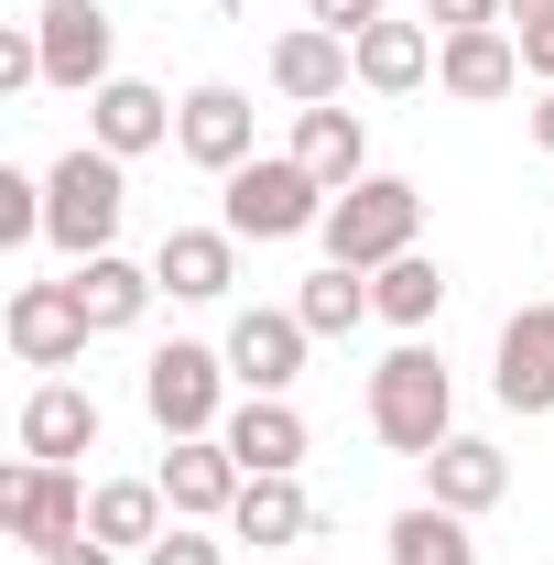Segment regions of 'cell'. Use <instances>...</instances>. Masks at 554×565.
Here are the masks:
<instances>
[{"label":"cell","mask_w":554,"mask_h":565,"mask_svg":"<svg viewBox=\"0 0 554 565\" xmlns=\"http://www.w3.org/2000/svg\"><path fill=\"white\" fill-rule=\"evenodd\" d=\"M120 217H131V163L98 152V141H76L66 163L44 174V239L66 262H98V250H120Z\"/></svg>","instance_id":"6da1fadb"},{"label":"cell","mask_w":554,"mask_h":565,"mask_svg":"<svg viewBox=\"0 0 554 565\" xmlns=\"http://www.w3.org/2000/svg\"><path fill=\"white\" fill-rule=\"evenodd\" d=\"M370 435L392 457H435L457 435V381H446V359L424 349V338H403V349L370 370Z\"/></svg>","instance_id":"7a4b0ae2"},{"label":"cell","mask_w":554,"mask_h":565,"mask_svg":"<svg viewBox=\"0 0 554 565\" xmlns=\"http://www.w3.org/2000/svg\"><path fill=\"white\" fill-rule=\"evenodd\" d=\"M327 262H348V273H381V262H403L424 239V185L414 174H359L348 196H327Z\"/></svg>","instance_id":"3957f363"},{"label":"cell","mask_w":554,"mask_h":565,"mask_svg":"<svg viewBox=\"0 0 554 565\" xmlns=\"http://www.w3.org/2000/svg\"><path fill=\"white\" fill-rule=\"evenodd\" d=\"M217 228L251 250V239H305V228H327V185L294 163V152H251L239 174H228V207Z\"/></svg>","instance_id":"277c9868"},{"label":"cell","mask_w":554,"mask_h":565,"mask_svg":"<svg viewBox=\"0 0 554 565\" xmlns=\"http://www.w3.org/2000/svg\"><path fill=\"white\" fill-rule=\"evenodd\" d=\"M141 414L163 424V446H174V435H217V424H228V349H207V338L152 349L141 359Z\"/></svg>","instance_id":"5b68a950"},{"label":"cell","mask_w":554,"mask_h":565,"mask_svg":"<svg viewBox=\"0 0 554 565\" xmlns=\"http://www.w3.org/2000/svg\"><path fill=\"white\" fill-rule=\"evenodd\" d=\"M0 338L22 370H44V381H66L76 359H87V305H76V282H11V305H0Z\"/></svg>","instance_id":"8992f818"},{"label":"cell","mask_w":554,"mask_h":565,"mask_svg":"<svg viewBox=\"0 0 554 565\" xmlns=\"http://www.w3.org/2000/svg\"><path fill=\"white\" fill-rule=\"evenodd\" d=\"M174 152L196 163V174H239L251 152H262V109H251V87H228V76H207V87H185L174 98Z\"/></svg>","instance_id":"52a82bcc"},{"label":"cell","mask_w":554,"mask_h":565,"mask_svg":"<svg viewBox=\"0 0 554 565\" xmlns=\"http://www.w3.org/2000/svg\"><path fill=\"white\" fill-rule=\"evenodd\" d=\"M0 522H11L22 555H55V544L87 533V479H76V468H44V457H22V468L0 479Z\"/></svg>","instance_id":"ba28073f"},{"label":"cell","mask_w":554,"mask_h":565,"mask_svg":"<svg viewBox=\"0 0 554 565\" xmlns=\"http://www.w3.org/2000/svg\"><path fill=\"white\" fill-rule=\"evenodd\" d=\"M217 349H228V381H239V392H294V381H305V349H316V327H305L294 305H239Z\"/></svg>","instance_id":"9c48e42d"},{"label":"cell","mask_w":554,"mask_h":565,"mask_svg":"<svg viewBox=\"0 0 554 565\" xmlns=\"http://www.w3.org/2000/svg\"><path fill=\"white\" fill-rule=\"evenodd\" d=\"M33 33H44V87H76V98H98L109 87V55H120V33H109V11L98 0H44L33 11Z\"/></svg>","instance_id":"30bf717a"},{"label":"cell","mask_w":554,"mask_h":565,"mask_svg":"<svg viewBox=\"0 0 554 565\" xmlns=\"http://www.w3.org/2000/svg\"><path fill=\"white\" fill-rule=\"evenodd\" d=\"M152 479H163V500H174V522H228L239 490H251V468L228 457V435H174Z\"/></svg>","instance_id":"8fae6325"},{"label":"cell","mask_w":554,"mask_h":565,"mask_svg":"<svg viewBox=\"0 0 554 565\" xmlns=\"http://www.w3.org/2000/svg\"><path fill=\"white\" fill-rule=\"evenodd\" d=\"M11 435H22V457H44V468H76V457H98V392H87V381H33Z\"/></svg>","instance_id":"7c38bea8"},{"label":"cell","mask_w":554,"mask_h":565,"mask_svg":"<svg viewBox=\"0 0 554 565\" xmlns=\"http://www.w3.org/2000/svg\"><path fill=\"white\" fill-rule=\"evenodd\" d=\"M489 392H500L511 414H554V305H511V316H500Z\"/></svg>","instance_id":"4fadbf2b"},{"label":"cell","mask_w":554,"mask_h":565,"mask_svg":"<svg viewBox=\"0 0 554 565\" xmlns=\"http://www.w3.org/2000/svg\"><path fill=\"white\" fill-rule=\"evenodd\" d=\"M217 435H228V457H239L251 479H294V468H305V446H316L305 414H294V392H239V414L217 424Z\"/></svg>","instance_id":"5bb4252c"},{"label":"cell","mask_w":554,"mask_h":565,"mask_svg":"<svg viewBox=\"0 0 554 565\" xmlns=\"http://www.w3.org/2000/svg\"><path fill=\"white\" fill-rule=\"evenodd\" d=\"M435 87H446V98H468V109L511 98V87H522V44H511V22H479V33H435Z\"/></svg>","instance_id":"9a60e30c"},{"label":"cell","mask_w":554,"mask_h":565,"mask_svg":"<svg viewBox=\"0 0 554 565\" xmlns=\"http://www.w3.org/2000/svg\"><path fill=\"white\" fill-rule=\"evenodd\" d=\"M87 141H98V152H120V163H141V152H163V141H174V98H163L152 76H109V87L87 98Z\"/></svg>","instance_id":"2e32d148"},{"label":"cell","mask_w":554,"mask_h":565,"mask_svg":"<svg viewBox=\"0 0 554 565\" xmlns=\"http://www.w3.org/2000/svg\"><path fill=\"white\" fill-rule=\"evenodd\" d=\"M414 468H424V500H435V511H468V522L511 500V457H500L489 435H446V446L414 457Z\"/></svg>","instance_id":"e0dca14e"},{"label":"cell","mask_w":554,"mask_h":565,"mask_svg":"<svg viewBox=\"0 0 554 565\" xmlns=\"http://www.w3.org/2000/svg\"><path fill=\"white\" fill-rule=\"evenodd\" d=\"M348 76H359L348 33H327V22H294V33H273V87L294 98V109H327V98H348Z\"/></svg>","instance_id":"ac0fdd59"},{"label":"cell","mask_w":554,"mask_h":565,"mask_svg":"<svg viewBox=\"0 0 554 565\" xmlns=\"http://www.w3.org/2000/svg\"><path fill=\"white\" fill-rule=\"evenodd\" d=\"M152 282H163L174 305H228V282H239V239H228V228H163Z\"/></svg>","instance_id":"d6986e66"},{"label":"cell","mask_w":554,"mask_h":565,"mask_svg":"<svg viewBox=\"0 0 554 565\" xmlns=\"http://www.w3.org/2000/svg\"><path fill=\"white\" fill-rule=\"evenodd\" d=\"M294 163H305L327 196H348V185L370 174V120H359L348 98H327V109H294Z\"/></svg>","instance_id":"ffe728a7"},{"label":"cell","mask_w":554,"mask_h":565,"mask_svg":"<svg viewBox=\"0 0 554 565\" xmlns=\"http://www.w3.org/2000/svg\"><path fill=\"white\" fill-rule=\"evenodd\" d=\"M348 55H359V87H370V98H414L424 76H435V22H403V11H392V22H370Z\"/></svg>","instance_id":"44dd1931"},{"label":"cell","mask_w":554,"mask_h":565,"mask_svg":"<svg viewBox=\"0 0 554 565\" xmlns=\"http://www.w3.org/2000/svg\"><path fill=\"white\" fill-rule=\"evenodd\" d=\"M76 305H87V327H98V338H131L141 316H152V294H163V282H152V262H120V250H98V262H76Z\"/></svg>","instance_id":"7402d4cb"},{"label":"cell","mask_w":554,"mask_h":565,"mask_svg":"<svg viewBox=\"0 0 554 565\" xmlns=\"http://www.w3.org/2000/svg\"><path fill=\"white\" fill-rule=\"evenodd\" d=\"M163 511H174L163 479H98V490H87V533H98L109 555H120V544H163V533H174Z\"/></svg>","instance_id":"603a6c76"},{"label":"cell","mask_w":554,"mask_h":565,"mask_svg":"<svg viewBox=\"0 0 554 565\" xmlns=\"http://www.w3.org/2000/svg\"><path fill=\"white\" fill-rule=\"evenodd\" d=\"M228 544H316V500H305V479H251L239 490V511H228Z\"/></svg>","instance_id":"cb8c5ba5"},{"label":"cell","mask_w":554,"mask_h":565,"mask_svg":"<svg viewBox=\"0 0 554 565\" xmlns=\"http://www.w3.org/2000/svg\"><path fill=\"white\" fill-rule=\"evenodd\" d=\"M370 305H381V327H435L446 316V262H424V250H403V262H381L370 273Z\"/></svg>","instance_id":"d4e9b609"},{"label":"cell","mask_w":554,"mask_h":565,"mask_svg":"<svg viewBox=\"0 0 554 565\" xmlns=\"http://www.w3.org/2000/svg\"><path fill=\"white\" fill-rule=\"evenodd\" d=\"M294 316L316 327V338H359L381 305H370V273H348V262H327V273H305L294 282Z\"/></svg>","instance_id":"484cf974"},{"label":"cell","mask_w":554,"mask_h":565,"mask_svg":"<svg viewBox=\"0 0 554 565\" xmlns=\"http://www.w3.org/2000/svg\"><path fill=\"white\" fill-rule=\"evenodd\" d=\"M392 565H479V544H468V511H435V500L392 511Z\"/></svg>","instance_id":"4316f807"},{"label":"cell","mask_w":554,"mask_h":565,"mask_svg":"<svg viewBox=\"0 0 554 565\" xmlns=\"http://www.w3.org/2000/svg\"><path fill=\"white\" fill-rule=\"evenodd\" d=\"M22 239H44V174L0 163V250H22Z\"/></svg>","instance_id":"83f0119b"},{"label":"cell","mask_w":554,"mask_h":565,"mask_svg":"<svg viewBox=\"0 0 554 565\" xmlns=\"http://www.w3.org/2000/svg\"><path fill=\"white\" fill-rule=\"evenodd\" d=\"M141 565H228V533L217 522H174L163 544H141Z\"/></svg>","instance_id":"f1b7e54d"},{"label":"cell","mask_w":554,"mask_h":565,"mask_svg":"<svg viewBox=\"0 0 554 565\" xmlns=\"http://www.w3.org/2000/svg\"><path fill=\"white\" fill-rule=\"evenodd\" d=\"M22 87H44V33H33V22L0 33V98H22Z\"/></svg>","instance_id":"f546056e"},{"label":"cell","mask_w":554,"mask_h":565,"mask_svg":"<svg viewBox=\"0 0 554 565\" xmlns=\"http://www.w3.org/2000/svg\"><path fill=\"white\" fill-rule=\"evenodd\" d=\"M305 22H327V33H370V22H392V0H305Z\"/></svg>","instance_id":"4dcf8cb0"},{"label":"cell","mask_w":554,"mask_h":565,"mask_svg":"<svg viewBox=\"0 0 554 565\" xmlns=\"http://www.w3.org/2000/svg\"><path fill=\"white\" fill-rule=\"evenodd\" d=\"M424 22H435V33H479V22H511V11H500V0H424Z\"/></svg>","instance_id":"1f68e13d"},{"label":"cell","mask_w":554,"mask_h":565,"mask_svg":"<svg viewBox=\"0 0 554 565\" xmlns=\"http://www.w3.org/2000/svg\"><path fill=\"white\" fill-rule=\"evenodd\" d=\"M511 44H522V76H533V87H554V22H533V33H511Z\"/></svg>","instance_id":"d6a6232c"},{"label":"cell","mask_w":554,"mask_h":565,"mask_svg":"<svg viewBox=\"0 0 554 565\" xmlns=\"http://www.w3.org/2000/svg\"><path fill=\"white\" fill-rule=\"evenodd\" d=\"M44 565H109V544H98V533H76V544H55Z\"/></svg>","instance_id":"836d02e7"},{"label":"cell","mask_w":554,"mask_h":565,"mask_svg":"<svg viewBox=\"0 0 554 565\" xmlns=\"http://www.w3.org/2000/svg\"><path fill=\"white\" fill-rule=\"evenodd\" d=\"M522 131H533V152H554V87H544V109H522Z\"/></svg>","instance_id":"e575fe53"},{"label":"cell","mask_w":554,"mask_h":565,"mask_svg":"<svg viewBox=\"0 0 554 565\" xmlns=\"http://www.w3.org/2000/svg\"><path fill=\"white\" fill-rule=\"evenodd\" d=\"M511 11V33H533V22H554V0H500Z\"/></svg>","instance_id":"d590c367"}]
</instances>
